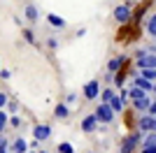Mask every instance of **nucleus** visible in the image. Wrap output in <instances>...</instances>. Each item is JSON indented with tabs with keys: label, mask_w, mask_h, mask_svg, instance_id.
<instances>
[{
	"label": "nucleus",
	"mask_w": 156,
	"mask_h": 153,
	"mask_svg": "<svg viewBox=\"0 0 156 153\" xmlns=\"http://www.w3.org/2000/svg\"><path fill=\"white\" fill-rule=\"evenodd\" d=\"M140 141H142V132L135 130V132H128V137L121 139V146H119V153H135L140 148Z\"/></svg>",
	"instance_id": "obj_1"
},
{
	"label": "nucleus",
	"mask_w": 156,
	"mask_h": 153,
	"mask_svg": "<svg viewBox=\"0 0 156 153\" xmlns=\"http://www.w3.org/2000/svg\"><path fill=\"white\" fill-rule=\"evenodd\" d=\"M112 16H114V21L121 25L130 23L133 21V7H130V2H121V5L114 7V12H112Z\"/></svg>",
	"instance_id": "obj_2"
},
{
	"label": "nucleus",
	"mask_w": 156,
	"mask_h": 153,
	"mask_svg": "<svg viewBox=\"0 0 156 153\" xmlns=\"http://www.w3.org/2000/svg\"><path fill=\"white\" fill-rule=\"evenodd\" d=\"M51 134H54V127L49 125V123H35L33 125V139L35 141H47V139H51Z\"/></svg>",
	"instance_id": "obj_3"
},
{
	"label": "nucleus",
	"mask_w": 156,
	"mask_h": 153,
	"mask_svg": "<svg viewBox=\"0 0 156 153\" xmlns=\"http://www.w3.org/2000/svg\"><path fill=\"white\" fill-rule=\"evenodd\" d=\"M135 65L137 70H147V67H156V53H151V51H137L135 56Z\"/></svg>",
	"instance_id": "obj_4"
},
{
	"label": "nucleus",
	"mask_w": 156,
	"mask_h": 153,
	"mask_svg": "<svg viewBox=\"0 0 156 153\" xmlns=\"http://www.w3.org/2000/svg\"><path fill=\"white\" fill-rule=\"evenodd\" d=\"M93 114H96L98 123H105V125H110V123L114 121V116H117L114 111H112V107H110V104H98Z\"/></svg>",
	"instance_id": "obj_5"
},
{
	"label": "nucleus",
	"mask_w": 156,
	"mask_h": 153,
	"mask_svg": "<svg viewBox=\"0 0 156 153\" xmlns=\"http://www.w3.org/2000/svg\"><path fill=\"white\" fill-rule=\"evenodd\" d=\"M137 130L140 132H156V118L154 116H149V114H142L140 118H137Z\"/></svg>",
	"instance_id": "obj_6"
},
{
	"label": "nucleus",
	"mask_w": 156,
	"mask_h": 153,
	"mask_svg": "<svg viewBox=\"0 0 156 153\" xmlns=\"http://www.w3.org/2000/svg\"><path fill=\"white\" fill-rule=\"evenodd\" d=\"M82 95H84L86 100H98V95H100V81H98V79L86 81V83H84V90H82Z\"/></svg>",
	"instance_id": "obj_7"
},
{
	"label": "nucleus",
	"mask_w": 156,
	"mask_h": 153,
	"mask_svg": "<svg viewBox=\"0 0 156 153\" xmlns=\"http://www.w3.org/2000/svg\"><path fill=\"white\" fill-rule=\"evenodd\" d=\"M151 93L149 95H144V97H140V100H130V109H135L137 114H147V109H149V104H151Z\"/></svg>",
	"instance_id": "obj_8"
},
{
	"label": "nucleus",
	"mask_w": 156,
	"mask_h": 153,
	"mask_svg": "<svg viewBox=\"0 0 156 153\" xmlns=\"http://www.w3.org/2000/svg\"><path fill=\"white\" fill-rule=\"evenodd\" d=\"M82 132H86V134H91V132H96L98 130V118H96V114H86L84 118H82Z\"/></svg>",
	"instance_id": "obj_9"
},
{
	"label": "nucleus",
	"mask_w": 156,
	"mask_h": 153,
	"mask_svg": "<svg viewBox=\"0 0 156 153\" xmlns=\"http://www.w3.org/2000/svg\"><path fill=\"white\" fill-rule=\"evenodd\" d=\"M126 63H128V56H114V58H110V60H107V74L119 72Z\"/></svg>",
	"instance_id": "obj_10"
},
{
	"label": "nucleus",
	"mask_w": 156,
	"mask_h": 153,
	"mask_svg": "<svg viewBox=\"0 0 156 153\" xmlns=\"http://www.w3.org/2000/svg\"><path fill=\"white\" fill-rule=\"evenodd\" d=\"M72 114V109L65 104V102H58V104H54V118L56 121H68Z\"/></svg>",
	"instance_id": "obj_11"
},
{
	"label": "nucleus",
	"mask_w": 156,
	"mask_h": 153,
	"mask_svg": "<svg viewBox=\"0 0 156 153\" xmlns=\"http://www.w3.org/2000/svg\"><path fill=\"white\" fill-rule=\"evenodd\" d=\"M23 14H26V21H28V23H33V25L40 21V9H37V5H35V2H26Z\"/></svg>",
	"instance_id": "obj_12"
},
{
	"label": "nucleus",
	"mask_w": 156,
	"mask_h": 153,
	"mask_svg": "<svg viewBox=\"0 0 156 153\" xmlns=\"http://www.w3.org/2000/svg\"><path fill=\"white\" fill-rule=\"evenodd\" d=\"M30 148H28V141L23 139V137H16L14 141H9V153H28Z\"/></svg>",
	"instance_id": "obj_13"
},
{
	"label": "nucleus",
	"mask_w": 156,
	"mask_h": 153,
	"mask_svg": "<svg viewBox=\"0 0 156 153\" xmlns=\"http://www.w3.org/2000/svg\"><path fill=\"white\" fill-rule=\"evenodd\" d=\"M133 86H137V88H142L144 93H151V86H154V83L151 81H147V79H144V76H140V72H137V74H133Z\"/></svg>",
	"instance_id": "obj_14"
},
{
	"label": "nucleus",
	"mask_w": 156,
	"mask_h": 153,
	"mask_svg": "<svg viewBox=\"0 0 156 153\" xmlns=\"http://www.w3.org/2000/svg\"><path fill=\"white\" fill-rule=\"evenodd\" d=\"M47 23L51 25V28H56V30H63L65 25H68L63 16H58V14H54V12H51V14H47Z\"/></svg>",
	"instance_id": "obj_15"
},
{
	"label": "nucleus",
	"mask_w": 156,
	"mask_h": 153,
	"mask_svg": "<svg viewBox=\"0 0 156 153\" xmlns=\"http://www.w3.org/2000/svg\"><path fill=\"white\" fill-rule=\"evenodd\" d=\"M117 95V90L114 88H100V95H98V100H100V104H110V100Z\"/></svg>",
	"instance_id": "obj_16"
},
{
	"label": "nucleus",
	"mask_w": 156,
	"mask_h": 153,
	"mask_svg": "<svg viewBox=\"0 0 156 153\" xmlns=\"http://www.w3.org/2000/svg\"><path fill=\"white\" fill-rule=\"evenodd\" d=\"M144 30H147V35L156 37V14H149V16H147V21H144Z\"/></svg>",
	"instance_id": "obj_17"
},
{
	"label": "nucleus",
	"mask_w": 156,
	"mask_h": 153,
	"mask_svg": "<svg viewBox=\"0 0 156 153\" xmlns=\"http://www.w3.org/2000/svg\"><path fill=\"white\" fill-rule=\"evenodd\" d=\"M126 90H128V97H130V100H140V97L149 95V93H144L142 88H137V86H133V83H130V86H128Z\"/></svg>",
	"instance_id": "obj_18"
},
{
	"label": "nucleus",
	"mask_w": 156,
	"mask_h": 153,
	"mask_svg": "<svg viewBox=\"0 0 156 153\" xmlns=\"http://www.w3.org/2000/svg\"><path fill=\"white\" fill-rule=\"evenodd\" d=\"M21 37L26 39V44H30V46L37 44V39H35V32H33L30 28H21Z\"/></svg>",
	"instance_id": "obj_19"
},
{
	"label": "nucleus",
	"mask_w": 156,
	"mask_h": 153,
	"mask_svg": "<svg viewBox=\"0 0 156 153\" xmlns=\"http://www.w3.org/2000/svg\"><path fill=\"white\" fill-rule=\"evenodd\" d=\"M112 83H114V86H119V88L126 83V72H124V67H121L119 72H114V74H112Z\"/></svg>",
	"instance_id": "obj_20"
},
{
	"label": "nucleus",
	"mask_w": 156,
	"mask_h": 153,
	"mask_svg": "<svg viewBox=\"0 0 156 153\" xmlns=\"http://www.w3.org/2000/svg\"><path fill=\"white\" fill-rule=\"evenodd\" d=\"M110 107H112V111H114V114H121V111H124V104H121V100H119V93H117V95H114V97H112V100H110Z\"/></svg>",
	"instance_id": "obj_21"
},
{
	"label": "nucleus",
	"mask_w": 156,
	"mask_h": 153,
	"mask_svg": "<svg viewBox=\"0 0 156 153\" xmlns=\"http://www.w3.org/2000/svg\"><path fill=\"white\" fill-rule=\"evenodd\" d=\"M7 125H9V114H7L5 109H0V134H5Z\"/></svg>",
	"instance_id": "obj_22"
},
{
	"label": "nucleus",
	"mask_w": 156,
	"mask_h": 153,
	"mask_svg": "<svg viewBox=\"0 0 156 153\" xmlns=\"http://www.w3.org/2000/svg\"><path fill=\"white\" fill-rule=\"evenodd\" d=\"M9 127H14V130H21V127H23V118H21L19 114H12V116H9Z\"/></svg>",
	"instance_id": "obj_23"
},
{
	"label": "nucleus",
	"mask_w": 156,
	"mask_h": 153,
	"mask_svg": "<svg viewBox=\"0 0 156 153\" xmlns=\"http://www.w3.org/2000/svg\"><path fill=\"white\" fill-rule=\"evenodd\" d=\"M140 76H144L147 81L154 83V81H156V67H147V70H140Z\"/></svg>",
	"instance_id": "obj_24"
},
{
	"label": "nucleus",
	"mask_w": 156,
	"mask_h": 153,
	"mask_svg": "<svg viewBox=\"0 0 156 153\" xmlns=\"http://www.w3.org/2000/svg\"><path fill=\"white\" fill-rule=\"evenodd\" d=\"M44 44H47V49H49V51H56V49L61 46V39L56 37V35H51V37H47Z\"/></svg>",
	"instance_id": "obj_25"
},
{
	"label": "nucleus",
	"mask_w": 156,
	"mask_h": 153,
	"mask_svg": "<svg viewBox=\"0 0 156 153\" xmlns=\"http://www.w3.org/2000/svg\"><path fill=\"white\" fill-rule=\"evenodd\" d=\"M77 97H79V93H75V90H70V93H68V95L63 97V102H65V104H68V107H75V104H77Z\"/></svg>",
	"instance_id": "obj_26"
},
{
	"label": "nucleus",
	"mask_w": 156,
	"mask_h": 153,
	"mask_svg": "<svg viewBox=\"0 0 156 153\" xmlns=\"http://www.w3.org/2000/svg\"><path fill=\"white\" fill-rule=\"evenodd\" d=\"M56 151L58 153H75V146H72L70 141H61L58 146H56Z\"/></svg>",
	"instance_id": "obj_27"
},
{
	"label": "nucleus",
	"mask_w": 156,
	"mask_h": 153,
	"mask_svg": "<svg viewBox=\"0 0 156 153\" xmlns=\"http://www.w3.org/2000/svg\"><path fill=\"white\" fill-rule=\"evenodd\" d=\"M142 144H156V132H144L142 134V141H140V146Z\"/></svg>",
	"instance_id": "obj_28"
},
{
	"label": "nucleus",
	"mask_w": 156,
	"mask_h": 153,
	"mask_svg": "<svg viewBox=\"0 0 156 153\" xmlns=\"http://www.w3.org/2000/svg\"><path fill=\"white\" fill-rule=\"evenodd\" d=\"M5 111H7L9 116L16 114V111H19V102H16V100H9V102H7V107H5Z\"/></svg>",
	"instance_id": "obj_29"
},
{
	"label": "nucleus",
	"mask_w": 156,
	"mask_h": 153,
	"mask_svg": "<svg viewBox=\"0 0 156 153\" xmlns=\"http://www.w3.org/2000/svg\"><path fill=\"white\" fill-rule=\"evenodd\" d=\"M0 153H9V139H7L5 134L0 137Z\"/></svg>",
	"instance_id": "obj_30"
},
{
	"label": "nucleus",
	"mask_w": 156,
	"mask_h": 153,
	"mask_svg": "<svg viewBox=\"0 0 156 153\" xmlns=\"http://www.w3.org/2000/svg\"><path fill=\"white\" fill-rule=\"evenodd\" d=\"M119 100H121V104H124V107H128L130 104V97H128V90H121V93H119Z\"/></svg>",
	"instance_id": "obj_31"
},
{
	"label": "nucleus",
	"mask_w": 156,
	"mask_h": 153,
	"mask_svg": "<svg viewBox=\"0 0 156 153\" xmlns=\"http://www.w3.org/2000/svg\"><path fill=\"white\" fill-rule=\"evenodd\" d=\"M140 153H156V144H142Z\"/></svg>",
	"instance_id": "obj_32"
},
{
	"label": "nucleus",
	"mask_w": 156,
	"mask_h": 153,
	"mask_svg": "<svg viewBox=\"0 0 156 153\" xmlns=\"http://www.w3.org/2000/svg\"><path fill=\"white\" fill-rule=\"evenodd\" d=\"M7 102H9V95H7L5 90H0V109H5Z\"/></svg>",
	"instance_id": "obj_33"
},
{
	"label": "nucleus",
	"mask_w": 156,
	"mask_h": 153,
	"mask_svg": "<svg viewBox=\"0 0 156 153\" xmlns=\"http://www.w3.org/2000/svg\"><path fill=\"white\" fill-rule=\"evenodd\" d=\"M0 79H2V81H9V79H12V72L5 70V67H0Z\"/></svg>",
	"instance_id": "obj_34"
},
{
	"label": "nucleus",
	"mask_w": 156,
	"mask_h": 153,
	"mask_svg": "<svg viewBox=\"0 0 156 153\" xmlns=\"http://www.w3.org/2000/svg\"><path fill=\"white\" fill-rule=\"evenodd\" d=\"M151 95H156V81H154V86H151Z\"/></svg>",
	"instance_id": "obj_35"
},
{
	"label": "nucleus",
	"mask_w": 156,
	"mask_h": 153,
	"mask_svg": "<svg viewBox=\"0 0 156 153\" xmlns=\"http://www.w3.org/2000/svg\"><path fill=\"white\" fill-rule=\"evenodd\" d=\"M37 153H51V151H47V148H40V151Z\"/></svg>",
	"instance_id": "obj_36"
},
{
	"label": "nucleus",
	"mask_w": 156,
	"mask_h": 153,
	"mask_svg": "<svg viewBox=\"0 0 156 153\" xmlns=\"http://www.w3.org/2000/svg\"><path fill=\"white\" fill-rule=\"evenodd\" d=\"M28 153H37V151H33V148H30V151H28Z\"/></svg>",
	"instance_id": "obj_37"
},
{
	"label": "nucleus",
	"mask_w": 156,
	"mask_h": 153,
	"mask_svg": "<svg viewBox=\"0 0 156 153\" xmlns=\"http://www.w3.org/2000/svg\"><path fill=\"white\" fill-rule=\"evenodd\" d=\"M89 153H98V151H89Z\"/></svg>",
	"instance_id": "obj_38"
}]
</instances>
